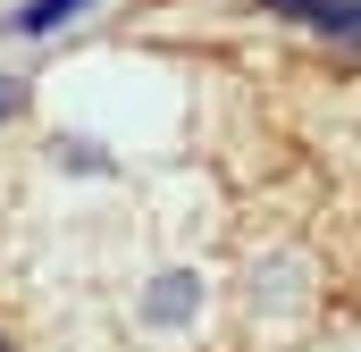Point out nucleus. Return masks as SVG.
<instances>
[{"mask_svg": "<svg viewBox=\"0 0 361 352\" xmlns=\"http://www.w3.org/2000/svg\"><path fill=\"white\" fill-rule=\"evenodd\" d=\"M286 25H311V34H336V42H361V0H261Z\"/></svg>", "mask_w": 361, "mask_h": 352, "instance_id": "f257e3e1", "label": "nucleus"}, {"mask_svg": "<svg viewBox=\"0 0 361 352\" xmlns=\"http://www.w3.org/2000/svg\"><path fill=\"white\" fill-rule=\"evenodd\" d=\"M76 8H85V0H25V8H17V34H59Z\"/></svg>", "mask_w": 361, "mask_h": 352, "instance_id": "7ed1b4c3", "label": "nucleus"}, {"mask_svg": "<svg viewBox=\"0 0 361 352\" xmlns=\"http://www.w3.org/2000/svg\"><path fill=\"white\" fill-rule=\"evenodd\" d=\"M17 109H25V84H17V76H0V126H8Z\"/></svg>", "mask_w": 361, "mask_h": 352, "instance_id": "39448f33", "label": "nucleus"}, {"mask_svg": "<svg viewBox=\"0 0 361 352\" xmlns=\"http://www.w3.org/2000/svg\"><path fill=\"white\" fill-rule=\"evenodd\" d=\"M51 151H59V160H68V168H85V176H109V160H101V151H92V143H76V134H68V143H51Z\"/></svg>", "mask_w": 361, "mask_h": 352, "instance_id": "20e7f679", "label": "nucleus"}, {"mask_svg": "<svg viewBox=\"0 0 361 352\" xmlns=\"http://www.w3.org/2000/svg\"><path fill=\"white\" fill-rule=\"evenodd\" d=\"M193 310H202V277H193V268L152 277V294H143V327H185Z\"/></svg>", "mask_w": 361, "mask_h": 352, "instance_id": "f03ea898", "label": "nucleus"}, {"mask_svg": "<svg viewBox=\"0 0 361 352\" xmlns=\"http://www.w3.org/2000/svg\"><path fill=\"white\" fill-rule=\"evenodd\" d=\"M0 352H8V336H0Z\"/></svg>", "mask_w": 361, "mask_h": 352, "instance_id": "423d86ee", "label": "nucleus"}]
</instances>
